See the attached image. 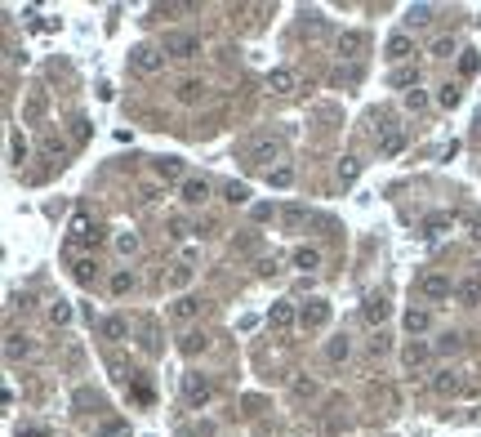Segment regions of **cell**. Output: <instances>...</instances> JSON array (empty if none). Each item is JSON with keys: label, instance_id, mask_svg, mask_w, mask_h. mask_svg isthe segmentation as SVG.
<instances>
[{"label": "cell", "instance_id": "obj_1", "mask_svg": "<svg viewBox=\"0 0 481 437\" xmlns=\"http://www.w3.org/2000/svg\"><path fill=\"white\" fill-rule=\"evenodd\" d=\"M161 50H165V58H183V63H187V58L201 54V36L196 32H170L161 41Z\"/></svg>", "mask_w": 481, "mask_h": 437}, {"label": "cell", "instance_id": "obj_2", "mask_svg": "<svg viewBox=\"0 0 481 437\" xmlns=\"http://www.w3.org/2000/svg\"><path fill=\"white\" fill-rule=\"evenodd\" d=\"M161 67H165V50H156V45H134V50H129V71L156 76Z\"/></svg>", "mask_w": 481, "mask_h": 437}, {"label": "cell", "instance_id": "obj_3", "mask_svg": "<svg viewBox=\"0 0 481 437\" xmlns=\"http://www.w3.org/2000/svg\"><path fill=\"white\" fill-rule=\"evenodd\" d=\"M415 290H419L424 299H432V303H437V299H450V295H454L459 286H454L446 272H424V277H419V286H415Z\"/></svg>", "mask_w": 481, "mask_h": 437}, {"label": "cell", "instance_id": "obj_4", "mask_svg": "<svg viewBox=\"0 0 481 437\" xmlns=\"http://www.w3.org/2000/svg\"><path fill=\"white\" fill-rule=\"evenodd\" d=\"M214 397V384L206 380V375H183V402L192 406V410H201Z\"/></svg>", "mask_w": 481, "mask_h": 437}, {"label": "cell", "instance_id": "obj_5", "mask_svg": "<svg viewBox=\"0 0 481 437\" xmlns=\"http://www.w3.org/2000/svg\"><path fill=\"white\" fill-rule=\"evenodd\" d=\"M326 321H330V303L326 299H308L303 308H299V326H303V331H321Z\"/></svg>", "mask_w": 481, "mask_h": 437}, {"label": "cell", "instance_id": "obj_6", "mask_svg": "<svg viewBox=\"0 0 481 437\" xmlns=\"http://www.w3.org/2000/svg\"><path fill=\"white\" fill-rule=\"evenodd\" d=\"M178 201L192 205V210H196V205H206V201H210V183H206V179H196V174H187L183 183H178Z\"/></svg>", "mask_w": 481, "mask_h": 437}, {"label": "cell", "instance_id": "obj_7", "mask_svg": "<svg viewBox=\"0 0 481 437\" xmlns=\"http://www.w3.org/2000/svg\"><path fill=\"white\" fill-rule=\"evenodd\" d=\"M294 321H299V308H294L290 299H276L272 308H268V326H272L276 335H285V331H290Z\"/></svg>", "mask_w": 481, "mask_h": 437}, {"label": "cell", "instance_id": "obj_8", "mask_svg": "<svg viewBox=\"0 0 481 437\" xmlns=\"http://www.w3.org/2000/svg\"><path fill=\"white\" fill-rule=\"evenodd\" d=\"M383 58H388V63H405V58H415V41H410V32H392V36H388V45H383Z\"/></svg>", "mask_w": 481, "mask_h": 437}, {"label": "cell", "instance_id": "obj_9", "mask_svg": "<svg viewBox=\"0 0 481 437\" xmlns=\"http://www.w3.org/2000/svg\"><path fill=\"white\" fill-rule=\"evenodd\" d=\"M276 156H281V148H276V139H259V143H250V148H245V165H268L272 169V161H276Z\"/></svg>", "mask_w": 481, "mask_h": 437}, {"label": "cell", "instance_id": "obj_10", "mask_svg": "<svg viewBox=\"0 0 481 437\" xmlns=\"http://www.w3.org/2000/svg\"><path fill=\"white\" fill-rule=\"evenodd\" d=\"M67 237H71V246H94V241H99V223H94L89 214H76L71 228H67Z\"/></svg>", "mask_w": 481, "mask_h": 437}, {"label": "cell", "instance_id": "obj_11", "mask_svg": "<svg viewBox=\"0 0 481 437\" xmlns=\"http://www.w3.org/2000/svg\"><path fill=\"white\" fill-rule=\"evenodd\" d=\"M375 148H379V156H396L405 148V134L396 125H379V134H375Z\"/></svg>", "mask_w": 481, "mask_h": 437}, {"label": "cell", "instance_id": "obj_12", "mask_svg": "<svg viewBox=\"0 0 481 437\" xmlns=\"http://www.w3.org/2000/svg\"><path fill=\"white\" fill-rule=\"evenodd\" d=\"M268 90L272 94H294L299 90V71L294 67H272L268 71Z\"/></svg>", "mask_w": 481, "mask_h": 437}, {"label": "cell", "instance_id": "obj_13", "mask_svg": "<svg viewBox=\"0 0 481 437\" xmlns=\"http://www.w3.org/2000/svg\"><path fill=\"white\" fill-rule=\"evenodd\" d=\"M361 317H366L370 326H383L392 317V308H388V299L383 295H366V303H361Z\"/></svg>", "mask_w": 481, "mask_h": 437}, {"label": "cell", "instance_id": "obj_14", "mask_svg": "<svg viewBox=\"0 0 481 437\" xmlns=\"http://www.w3.org/2000/svg\"><path fill=\"white\" fill-rule=\"evenodd\" d=\"M125 335H129V321L120 317V312H112V317L99 321V339H107V344H120Z\"/></svg>", "mask_w": 481, "mask_h": 437}, {"label": "cell", "instance_id": "obj_15", "mask_svg": "<svg viewBox=\"0 0 481 437\" xmlns=\"http://www.w3.org/2000/svg\"><path fill=\"white\" fill-rule=\"evenodd\" d=\"M152 169H156L161 179H178V183L187 179V169H183V156H156V161H152Z\"/></svg>", "mask_w": 481, "mask_h": 437}, {"label": "cell", "instance_id": "obj_16", "mask_svg": "<svg viewBox=\"0 0 481 437\" xmlns=\"http://www.w3.org/2000/svg\"><path fill=\"white\" fill-rule=\"evenodd\" d=\"M459 388H464V380L454 370H437V375H432V393H437V397H454Z\"/></svg>", "mask_w": 481, "mask_h": 437}, {"label": "cell", "instance_id": "obj_17", "mask_svg": "<svg viewBox=\"0 0 481 437\" xmlns=\"http://www.w3.org/2000/svg\"><path fill=\"white\" fill-rule=\"evenodd\" d=\"M201 308H206V303H201L196 295H178V299H174V317H178V321H196Z\"/></svg>", "mask_w": 481, "mask_h": 437}, {"label": "cell", "instance_id": "obj_18", "mask_svg": "<svg viewBox=\"0 0 481 437\" xmlns=\"http://www.w3.org/2000/svg\"><path fill=\"white\" fill-rule=\"evenodd\" d=\"M290 263H294V268H303V272H317V268H321V250H317V246H299V250L290 254Z\"/></svg>", "mask_w": 481, "mask_h": 437}, {"label": "cell", "instance_id": "obj_19", "mask_svg": "<svg viewBox=\"0 0 481 437\" xmlns=\"http://www.w3.org/2000/svg\"><path fill=\"white\" fill-rule=\"evenodd\" d=\"M405 331H410V335H428L432 331V312L428 308H410V312H405Z\"/></svg>", "mask_w": 481, "mask_h": 437}, {"label": "cell", "instance_id": "obj_20", "mask_svg": "<svg viewBox=\"0 0 481 437\" xmlns=\"http://www.w3.org/2000/svg\"><path fill=\"white\" fill-rule=\"evenodd\" d=\"M174 99L178 103H201V99H206V85H201V81H178V90H174Z\"/></svg>", "mask_w": 481, "mask_h": 437}, {"label": "cell", "instance_id": "obj_21", "mask_svg": "<svg viewBox=\"0 0 481 437\" xmlns=\"http://www.w3.org/2000/svg\"><path fill=\"white\" fill-rule=\"evenodd\" d=\"M437 18V5H410L405 9V27H428Z\"/></svg>", "mask_w": 481, "mask_h": 437}, {"label": "cell", "instance_id": "obj_22", "mask_svg": "<svg viewBox=\"0 0 481 437\" xmlns=\"http://www.w3.org/2000/svg\"><path fill=\"white\" fill-rule=\"evenodd\" d=\"M347 357H352V339H347V335H339V339H330V344H326V361L339 366V361H347Z\"/></svg>", "mask_w": 481, "mask_h": 437}, {"label": "cell", "instance_id": "obj_23", "mask_svg": "<svg viewBox=\"0 0 481 437\" xmlns=\"http://www.w3.org/2000/svg\"><path fill=\"white\" fill-rule=\"evenodd\" d=\"M454 295H459V299L468 303V308H477V303H481V277H464Z\"/></svg>", "mask_w": 481, "mask_h": 437}, {"label": "cell", "instance_id": "obj_24", "mask_svg": "<svg viewBox=\"0 0 481 437\" xmlns=\"http://www.w3.org/2000/svg\"><path fill=\"white\" fill-rule=\"evenodd\" d=\"M268 188H294V165H272L268 169Z\"/></svg>", "mask_w": 481, "mask_h": 437}, {"label": "cell", "instance_id": "obj_25", "mask_svg": "<svg viewBox=\"0 0 481 437\" xmlns=\"http://www.w3.org/2000/svg\"><path fill=\"white\" fill-rule=\"evenodd\" d=\"M206 344H210V339L201 335V331H187V335H183V344H178V348H183L187 357H196V353H206Z\"/></svg>", "mask_w": 481, "mask_h": 437}, {"label": "cell", "instance_id": "obj_26", "mask_svg": "<svg viewBox=\"0 0 481 437\" xmlns=\"http://www.w3.org/2000/svg\"><path fill=\"white\" fill-rule=\"evenodd\" d=\"M27 353H31V344H27L22 335H9V339H5V357H9V361H18V357H27Z\"/></svg>", "mask_w": 481, "mask_h": 437}, {"label": "cell", "instance_id": "obj_27", "mask_svg": "<svg viewBox=\"0 0 481 437\" xmlns=\"http://www.w3.org/2000/svg\"><path fill=\"white\" fill-rule=\"evenodd\" d=\"M223 197H227V205H245V201H250V188H245V183H236V179H232V183L223 188Z\"/></svg>", "mask_w": 481, "mask_h": 437}, {"label": "cell", "instance_id": "obj_28", "mask_svg": "<svg viewBox=\"0 0 481 437\" xmlns=\"http://www.w3.org/2000/svg\"><path fill=\"white\" fill-rule=\"evenodd\" d=\"M94 277H99V263H94V259H76V282H80V286H89Z\"/></svg>", "mask_w": 481, "mask_h": 437}, {"label": "cell", "instance_id": "obj_29", "mask_svg": "<svg viewBox=\"0 0 481 437\" xmlns=\"http://www.w3.org/2000/svg\"><path fill=\"white\" fill-rule=\"evenodd\" d=\"M446 228H450V214H428V218H424V233H428V237L446 233Z\"/></svg>", "mask_w": 481, "mask_h": 437}, {"label": "cell", "instance_id": "obj_30", "mask_svg": "<svg viewBox=\"0 0 481 437\" xmlns=\"http://www.w3.org/2000/svg\"><path fill=\"white\" fill-rule=\"evenodd\" d=\"M428 353H432L428 344H410V348H405V366H424V361H428Z\"/></svg>", "mask_w": 481, "mask_h": 437}, {"label": "cell", "instance_id": "obj_31", "mask_svg": "<svg viewBox=\"0 0 481 437\" xmlns=\"http://www.w3.org/2000/svg\"><path fill=\"white\" fill-rule=\"evenodd\" d=\"M129 290H134V272H116L112 277V295L120 299V295H129Z\"/></svg>", "mask_w": 481, "mask_h": 437}, {"label": "cell", "instance_id": "obj_32", "mask_svg": "<svg viewBox=\"0 0 481 437\" xmlns=\"http://www.w3.org/2000/svg\"><path fill=\"white\" fill-rule=\"evenodd\" d=\"M437 103H441V107H459V85H441V90H437Z\"/></svg>", "mask_w": 481, "mask_h": 437}, {"label": "cell", "instance_id": "obj_33", "mask_svg": "<svg viewBox=\"0 0 481 437\" xmlns=\"http://www.w3.org/2000/svg\"><path fill=\"white\" fill-rule=\"evenodd\" d=\"M50 321H54V326H67V321H71V303H63V299H58L54 308H50Z\"/></svg>", "mask_w": 481, "mask_h": 437}, {"label": "cell", "instance_id": "obj_34", "mask_svg": "<svg viewBox=\"0 0 481 437\" xmlns=\"http://www.w3.org/2000/svg\"><path fill=\"white\" fill-rule=\"evenodd\" d=\"M9 152H14V165H22V161H27V139L14 134V139H9Z\"/></svg>", "mask_w": 481, "mask_h": 437}, {"label": "cell", "instance_id": "obj_35", "mask_svg": "<svg viewBox=\"0 0 481 437\" xmlns=\"http://www.w3.org/2000/svg\"><path fill=\"white\" fill-rule=\"evenodd\" d=\"M357 174H361V161H352V156H347V161L339 165V183H352Z\"/></svg>", "mask_w": 481, "mask_h": 437}, {"label": "cell", "instance_id": "obj_36", "mask_svg": "<svg viewBox=\"0 0 481 437\" xmlns=\"http://www.w3.org/2000/svg\"><path fill=\"white\" fill-rule=\"evenodd\" d=\"M134 250H138V237L134 233H120L116 237V254H134Z\"/></svg>", "mask_w": 481, "mask_h": 437}, {"label": "cell", "instance_id": "obj_37", "mask_svg": "<svg viewBox=\"0 0 481 437\" xmlns=\"http://www.w3.org/2000/svg\"><path fill=\"white\" fill-rule=\"evenodd\" d=\"M281 218H285V223H303V218H308V210H303V205H285V210H281Z\"/></svg>", "mask_w": 481, "mask_h": 437}, {"label": "cell", "instance_id": "obj_38", "mask_svg": "<svg viewBox=\"0 0 481 437\" xmlns=\"http://www.w3.org/2000/svg\"><path fill=\"white\" fill-rule=\"evenodd\" d=\"M405 107H410V112H424V107H428V94H424V90H410V94H405Z\"/></svg>", "mask_w": 481, "mask_h": 437}, {"label": "cell", "instance_id": "obj_39", "mask_svg": "<svg viewBox=\"0 0 481 437\" xmlns=\"http://www.w3.org/2000/svg\"><path fill=\"white\" fill-rule=\"evenodd\" d=\"M450 54H454V41H450V36H441V41L432 45V58H450Z\"/></svg>", "mask_w": 481, "mask_h": 437}, {"label": "cell", "instance_id": "obj_40", "mask_svg": "<svg viewBox=\"0 0 481 437\" xmlns=\"http://www.w3.org/2000/svg\"><path fill=\"white\" fill-rule=\"evenodd\" d=\"M94 437H129V429H125V424H103Z\"/></svg>", "mask_w": 481, "mask_h": 437}, {"label": "cell", "instance_id": "obj_41", "mask_svg": "<svg viewBox=\"0 0 481 437\" xmlns=\"http://www.w3.org/2000/svg\"><path fill=\"white\" fill-rule=\"evenodd\" d=\"M454 348H459V335H441L437 339V353H454Z\"/></svg>", "mask_w": 481, "mask_h": 437}, {"label": "cell", "instance_id": "obj_42", "mask_svg": "<svg viewBox=\"0 0 481 437\" xmlns=\"http://www.w3.org/2000/svg\"><path fill=\"white\" fill-rule=\"evenodd\" d=\"M339 50H347V54H357V50H361V36H357V32H347L343 41H339Z\"/></svg>", "mask_w": 481, "mask_h": 437}, {"label": "cell", "instance_id": "obj_43", "mask_svg": "<svg viewBox=\"0 0 481 437\" xmlns=\"http://www.w3.org/2000/svg\"><path fill=\"white\" fill-rule=\"evenodd\" d=\"M419 71H392V85H415Z\"/></svg>", "mask_w": 481, "mask_h": 437}, {"label": "cell", "instance_id": "obj_44", "mask_svg": "<svg viewBox=\"0 0 481 437\" xmlns=\"http://www.w3.org/2000/svg\"><path fill=\"white\" fill-rule=\"evenodd\" d=\"M468 237H473V241H481V214H473V218H468Z\"/></svg>", "mask_w": 481, "mask_h": 437}, {"label": "cell", "instance_id": "obj_45", "mask_svg": "<svg viewBox=\"0 0 481 437\" xmlns=\"http://www.w3.org/2000/svg\"><path fill=\"white\" fill-rule=\"evenodd\" d=\"M18 437H50L45 429H18Z\"/></svg>", "mask_w": 481, "mask_h": 437}]
</instances>
